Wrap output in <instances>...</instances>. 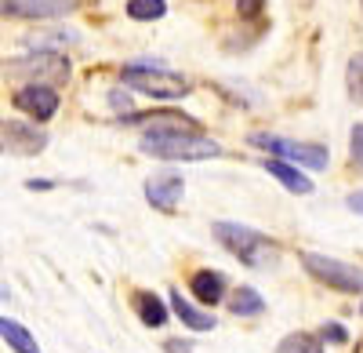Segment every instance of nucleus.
I'll return each instance as SVG.
<instances>
[{
  "mask_svg": "<svg viewBox=\"0 0 363 353\" xmlns=\"http://www.w3.org/2000/svg\"><path fill=\"white\" fill-rule=\"evenodd\" d=\"M345 204H349V212H356V215H363V190H356V193H349V197H345Z\"/></svg>",
  "mask_w": 363,
  "mask_h": 353,
  "instance_id": "obj_25",
  "label": "nucleus"
},
{
  "mask_svg": "<svg viewBox=\"0 0 363 353\" xmlns=\"http://www.w3.org/2000/svg\"><path fill=\"white\" fill-rule=\"evenodd\" d=\"M69 58L62 51H48V48H37L22 58H11L8 63V77H22L26 84H55L62 87L69 80Z\"/></svg>",
  "mask_w": 363,
  "mask_h": 353,
  "instance_id": "obj_5",
  "label": "nucleus"
},
{
  "mask_svg": "<svg viewBox=\"0 0 363 353\" xmlns=\"http://www.w3.org/2000/svg\"><path fill=\"white\" fill-rule=\"evenodd\" d=\"M320 339H327V342H349V332L342 325H323L320 328Z\"/></svg>",
  "mask_w": 363,
  "mask_h": 353,
  "instance_id": "obj_22",
  "label": "nucleus"
},
{
  "mask_svg": "<svg viewBox=\"0 0 363 353\" xmlns=\"http://www.w3.org/2000/svg\"><path fill=\"white\" fill-rule=\"evenodd\" d=\"M109 106L116 113H131V95L128 92H109Z\"/></svg>",
  "mask_w": 363,
  "mask_h": 353,
  "instance_id": "obj_23",
  "label": "nucleus"
},
{
  "mask_svg": "<svg viewBox=\"0 0 363 353\" xmlns=\"http://www.w3.org/2000/svg\"><path fill=\"white\" fill-rule=\"evenodd\" d=\"M359 313H363V306H359Z\"/></svg>",
  "mask_w": 363,
  "mask_h": 353,
  "instance_id": "obj_27",
  "label": "nucleus"
},
{
  "mask_svg": "<svg viewBox=\"0 0 363 353\" xmlns=\"http://www.w3.org/2000/svg\"><path fill=\"white\" fill-rule=\"evenodd\" d=\"M128 18L135 22H157L167 15V0H128Z\"/></svg>",
  "mask_w": 363,
  "mask_h": 353,
  "instance_id": "obj_17",
  "label": "nucleus"
},
{
  "mask_svg": "<svg viewBox=\"0 0 363 353\" xmlns=\"http://www.w3.org/2000/svg\"><path fill=\"white\" fill-rule=\"evenodd\" d=\"M277 353H323V346H320V339L309 335V332H291V335L280 339Z\"/></svg>",
  "mask_w": 363,
  "mask_h": 353,
  "instance_id": "obj_18",
  "label": "nucleus"
},
{
  "mask_svg": "<svg viewBox=\"0 0 363 353\" xmlns=\"http://www.w3.org/2000/svg\"><path fill=\"white\" fill-rule=\"evenodd\" d=\"M247 142L258 146V150H265V153H272V157H280V161H291L298 168H309V171H323L330 164L327 146H320V142H294V139L272 135V131H251Z\"/></svg>",
  "mask_w": 363,
  "mask_h": 353,
  "instance_id": "obj_4",
  "label": "nucleus"
},
{
  "mask_svg": "<svg viewBox=\"0 0 363 353\" xmlns=\"http://www.w3.org/2000/svg\"><path fill=\"white\" fill-rule=\"evenodd\" d=\"M265 171H269L284 190H291V193H298V197H309V193H313V179H309V175H301V168L291 164V161L269 157V161H265Z\"/></svg>",
  "mask_w": 363,
  "mask_h": 353,
  "instance_id": "obj_11",
  "label": "nucleus"
},
{
  "mask_svg": "<svg viewBox=\"0 0 363 353\" xmlns=\"http://www.w3.org/2000/svg\"><path fill=\"white\" fill-rule=\"evenodd\" d=\"M345 84H349V95L356 102H363V51L349 58V70H345Z\"/></svg>",
  "mask_w": 363,
  "mask_h": 353,
  "instance_id": "obj_19",
  "label": "nucleus"
},
{
  "mask_svg": "<svg viewBox=\"0 0 363 353\" xmlns=\"http://www.w3.org/2000/svg\"><path fill=\"white\" fill-rule=\"evenodd\" d=\"M171 313L182 320V325H186V328H193V332H211V328H215L218 325V320H215V313H207V310H200L196 303H189L186 295H182V291H171Z\"/></svg>",
  "mask_w": 363,
  "mask_h": 353,
  "instance_id": "obj_12",
  "label": "nucleus"
},
{
  "mask_svg": "<svg viewBox=\"0 0 363 353\" xmlns=\"http://www.w3.org/2000/svg\"><path fill=\"white\" fill-rule=\"evenodd\" d=\"M0 339H4L15 353H40V346H37L33 335H29V328H22L18 320H11L4 313H0Z\"/></svg>",
  "mask_w": 363,
  "mask_h": 353,
  "instance_id": "obj_15",
  "label": "nucleus"
},
{
  "mask_svg": "<svg viewBox=\"0 0 363 353\" xmlns=\"http://www.w3.org/2000/svg\"><path fill=\"white\" fill-rule=\"evenodd\" d=\"M80 8V0H0V18H22V22H48L62 18Z\"/></svg>",
  "mask_w": 363,
  "mask_h": 353,
  "instance_id": "obj_8",
  "label": "nucleus"
},
{
  "mask_svg": "<svg viewBox=\"0 0 363 353\" xmlns=\"http://www.w3.org/2000/svg\"><path fill=\"white\" fill-rule=\"evenodd\" d=\"M120 84L138 92V95H149V99H186L193 92L189 80L182 73H174V70H167L160 63H149V58L120 66Z\"/></svg>",
  "mask_w": 363,
  "mask_h": 353,
  "instance_id": "obj_2",
  "label": "nucleus"
},
{
  "mask_svg": "<svg viewBox=\"0 0 363 353\" xmlns=\"http://www.w3.org/2000/svg\"><path fill=\"white\" fill-rule=\"evenodd\" d=\"M164 353H193V342H182V339H167Z\"/></svg>",
  "mask_w": 363,
  "mask_h": 353,
  "instance_id": "obj_24",
  "label": "nucleus"
},
{
  "mask_svg": "<svg viewBox=\"0 0 363 353\" xmlns=\"http://www.w3.org/2000/svg\"><path fill=\"white\" fill-rule=\"evenodd\" d=\"M301 266L306 273L320 284H327L330 291H342V295H356L363 291V270L359 266H349L342 259H330V255H320V251H306L301 255Z\"/></svg>",
  "mask_w": 363,
  "mask_h": 353,
  "instance_id": "obj_6",
  "label": "nucleus"
},
{
  "mask_svg": "<svg viewBox=\"0 0 363 353\" xmlns=\"http://www.w3.org/2000/svg\"><path fill=\"white\" fill-rule=\"evenodd\" d=\"M262 11H265V0H236V15H240V18H247V22L258 18Z\"/></svg>",
  "mask_w": 363,
  "mask_h": 353,
  "instance_id": "obj_21",
  "label": "nucleus"
},
{
  "mask_svg": "<svg viewBox=\"0 0 363 353\" xmlns=\"http://www.w3.org/2000/svg\"><path fill=\"white\" fill-rule=\"evenodd\" d=\"M215 229V241L229 251V255H236L244 266H265V255L269 259H277V248L269 244V237L265 233H258V229H251V226H240V222H215L211 226Z\"/></svg>",
  "mask_w": 363,
  "mask_h": 353,
  "instance_id": "obj_3",
  "label": "nucleus"
},
{
  "mask_svg": "<svg viewBox=\"0 0 363 353\" xmlns=\"http://www.w3.org/2000/svg\"><path fill=\"white\" fill-rule=\"evenodd\" d=\"M48 150V131L33 124H22V121H0V153H11V157H37Z\"/></svg>",
  "mask_w": 363,
  "mask_h": 353,
  "instance_id": "obj_7",
  "label": "nucleus"
},
{
  "mask_svg": "<svg viewBox=\"0 0 363 353\" xmlns=\"http://www.w3.org/2000/svg\"><path fill=\"white\" fill-rule=\"evenodd\" d=\"M142 153L157 161H211V157H222V146L207 139L203 131L149 128L142 135Z\"/></svg>",
  "mask_w": 363,
  "mask_h": 353,
  "instance_id": "obj_1",
  "label": "nucleus"
},
{
  "mask_svg": "<svg viewBox=\"0 0 363 353\" xmlns=\"http://www.w3.org/2000/svg\"><path fill=\"white\" fill-rule=\"evenodd\" d=\"M229 313L233 317H262L265 313V299L255 288H236L229 295Z\"/></svg>",
  "mask_w": 363,
  "mask_h": 353,
  "instance_id": "obj_16",
  "label": "nucleus"
},
{
  "mask_svg": "<svg viewBox=\"0 0 363 353\" xmlns=\"http://www.w3.org/2000/svg\"><path fill=\"white\" fill-rule=\"evenodd\" d=\"M58 106H62V95H58L55 84H22L15 92V109L33 116L37 124H48L58 113Z\"/></svg>",
  "mask_w": 363,
  "mask_h": 353,
  "instance_id": "obj_9",
  "label": "nucleus"
},
{
  "mask_svg": "<svg viewBox=\"0 0 363 353\" xmlns=\"http://www.w3.org/2000/svg\"><path fill=\"white\" fill-rule=\"evenodd\" d=\"M51 186H55V183H48V179H29V183H26V190H51Z\"/></svg>",
  "mask_w": 363,
  "mask_h": 353,
  "instance_id": "obj_26",
  "label": "nucleus"
},
{
  "mask_svg": "<svg viewBox=\"0 0 363 353\" xmlns=\"http://www.w3.org/2000/svg\"><path fill=\"white\" fill-rule=\"evenodd\" d=\"M189 291H193V299L203 303V306H215L225 299V277L218 270H196L189 277Z\"/></svg>",
  "mask_w": 363,
  "mask_h": 353,
  "instance_id": "obj_13",
  "label": "nucleus"
},
{
  "mask_svg": "<svg viewBox=\"0 0 363 353\" xmlns=\"http://www.w3.org/2000/svg\"><path fill=\"white\" fill-rule=\"evenodd\" d=\"M135 313H138V320L145 328H164L171 306L160 295H153V291H138V295H135Z\"/></svg>",
  "mask_w": 363,
  "mask_h": 353,
  "instance_id": "obj_14",
  "label": "nucleus"
},
{
  "mask_svg": "<svg viewBox=\"0 0 363 353\" xmlns=\"http://www.w3.org/2000/svg\"><path fill=\"white\" fill-rule=\"evenodd\" d=\"M142 190H145V200L153 204L157 212H174L182 193H186V179L174 175V171H160V175H153V179H145Z\"/></svg>",
  "mask_w": 363,
  "mask_h": 353,
  "instance_id": "obj_10",
  "label": "nucleus"
},
{
  "mask_svg": "<svg viewBox=\"0 0 363 353\" xmlns=\"http://www.w3.org/2000/svg\"><path fill=\"white\" fill-rule=\"evenodd\" d=\"M349 161L356 168H363V124H352V131H349Z\"/></svg>",
  "mask_w": 363,
  "mask_h": 353,
  "instance_id": "obj_20",
  "label": "nucleus"
}]
</instances>
